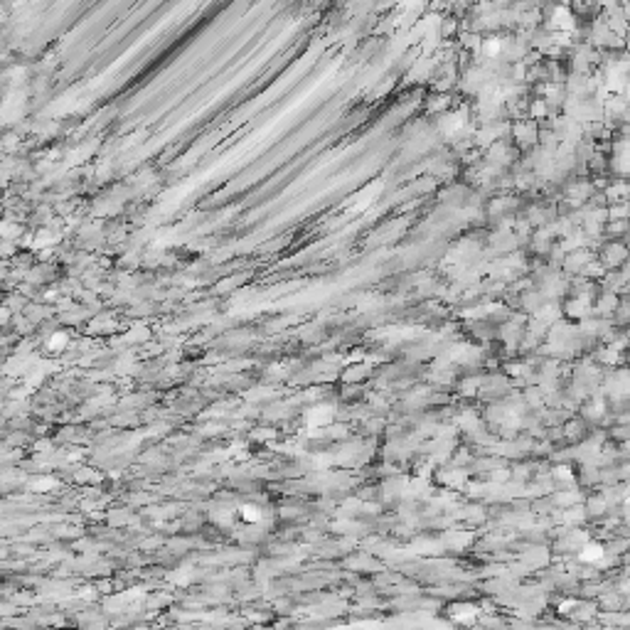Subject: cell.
Wrapping results in <instances>:
<instances>
[{
  "label": "cell",
  "mask_w": 630,
  "mask_h": 630,
  "mask_svg": "<svg viewBox=\"0 0 630 630\" xmlns=\"http://www.w3.org/2000/svg\"><path fill=\"white\" fill-rule=\"evenodd\" d=\"M601 557H603V551H601L598 544H588V546H583V551H581V559H583V561H598Z\"/></svg>",
  "instance_id": "6da1fadb"
},
{
  "label": "cell",
  "mask_w": 630,
  "mask_h": 630,
  "mask_svg": "<svg viewBox=\"0 0 630 630\" xmlns=\"http://www.w3.org/2000/svg\"><path fill=\"white\" fill-rule=\"evenodd\" d=\"M497 52H500V42H497V39H488V42H485V54L492 57V54H497Z\"/></svg>",
  "instance_id": "7a4b0ae2"
}]
</instances>
